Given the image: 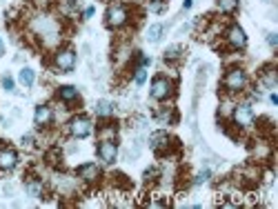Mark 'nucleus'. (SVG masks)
I'll use <instances>...</instances> for the list:
<instances>
[{"label":"nucleus","instance_id":"f3484780","mask_svg":"<svg viewBox=\"0 0 278 209\" xmlns=\"http://www.w3.org/2000/svg\"><path fill=\"white\" fill-rule=\"evenodd\" d=\"M218 9L225 11V14H231V11L238 9V0H218Z\"/></svg>","mask_w":278,"mask_h":209},{"label":"nucleus","instance_id":"1a4fd4ad","mask_svg":"<svg viewBox=\"0 0 278 209\" xmlns=\"http://www.w3.org/2000/svg\"><path fill=\"white\" fill-rule=\"evenodd\" d=\"M78 176L83 178V180H87V183H94V180L100 178V169H98V165H94V162H87V165L78 167Z\"/></svg>","mask_w":278,"mask_h":209},{"label":"nucleus","instance_id":"39448f33","mask_svg":"<svg viewBox=\"0 0 278 209\" xmlns=\"http://www.w3.org/2000/svg\"><path fill=\"white\" fill-rule=\"evenodd\" d=\"M234 121L238 127H249L254 122V111L249 104H238L236 111H234Z\"/></svg>","mask_w":278,"mask_h":209},{"label":"nucleus","instance_id":"0eeeda50","mask_svg":"<svg viewBox=\"0 0 278 209\" xmlns=\"http://www.w3.org/2000/svg\"><path fill=\"white\" fill-rule=\"evenodd\" d=\"M127 22V9L125 7H109L107 11V25L109 27H121Z\"/></svg>","mask_w":278,"mask_h":209},{"label":"nucleus","instance_id":"6e6552de","mask_svg":"<svg viewBox=\"0 0 278 209\" xmlns=\"http://www.w3.org/2000/svg\"><path fill=\"white\" fill-rule=\"evenodd\" d=\"M169 142H172V138H169L167 131H156V134H152V138H149V147H152L154 152H163Z\"/></svg>","mask_w":278,"mask_h":209},{"label":"nucleus","instance_id":"5701e85b","mask_svg":"<svg viewBox=\"0 0 278 209\" xmlns=\"http://www.w3.org/2000/svg\"><path fill=\"white\" fill-rule=\"evenodd\" d=\"M2 87L9 89V91H11V89H14V80H11L9 76H5V78H2Z\"/></svg>","mask_w":278,"mask_h":209},{"label":"nucleus","instance_id":"aec40b11","mask_svg":"<svg viewBox=\"0 0 278 209\" xmlns=\"http://www.w3.org/2000/svg\"><path fill=\"white\" fill-rule=\"evenodd\" d=\"M145 80H147V71H145V67H140L136 73V85H142Z\"/></svg>","mask_w":278,"mask_h":209},{"label":"nucleus","instance_id":"6ab92c4d","mask_svg":"<svg viewBox=\"0 0 278 209\" xmlns=\"http://www.w3.org/2000/svg\"><path fill=\"white\" fill-rule=\"evenodd\" d=\"M27 192L32 196H40V183H27Z\"/></svg>","mask_w":278,"mask_h":209},{"label":"nucleus","instance_id":"f03ea898","mask_svg":"<svg viewBox=\"0 0 278 209\" xmlns=\"http://www.w3.org/2000/svg\"><path fill=\"white\" fill-rule=\"evenodd\" d=\"M69 131H71L76 138L89 136V134H91V122H89V118H85V116H78V118H74V121L69 122Z\"/></svg>","mask_w":278,"mask_h":209},{"label":"nucleus","instance_id":"f257e3e1","mask_svg":"<svg viewBox=\"0 0 278 209\" xmlns=\"http://www.w3.org/2000/svg\"><path fill=\"white\" fill-rule=\"evenodd\" d=\"M169 94H172V83L167 78H163V76H158L152 83V98L165 100V98H169Z\"/></svg>","mask_w":278,"mask_h":209},{"label":"nucleus","instance_id":"ddd939ff","mask_svg":"<svg viewBox=\"0 0 278 209\" xmlns=\"http://www.w3.org/2000/svg\"><path fill=\"white\" fill-rule=\"evenodd\" d=\"M58 96H60L65 103H74V100H78V89L71 87V85H67V87H60Z\"/></svg>","mask_w":278,"mask_h":209},{"label":"nucleus","instance_id":"423d86ee","mask_svg":"<svg viewBox=\"0 0 278 209\" xmlns=\"http://www.w3.org/2000/svg\"><path fill=\"white\" fill-rule=\"evenodd\" d=\"M56 65H58V69H63V71H71L74 65H76V53L71 52V49H63V52H58Z\"/></svg>","mask_w":278,"mask_h":209},{"label":"nucleus","instance_id":"9b49d317","mask_svg":"<svg viewBox=\"0 0 278 209\" xmlns=\"http://www.w3.org/2000/svg\"><path fill=\"white\" fill-rule=\"evenodd\" d=\"M18 162V156L14 149H2L0 152V169H14Z\"/></svg>","mask_w":278,"mask_h":209},{"label":"nucleus","instance_id":"7ed1b4c3","mask_svg":"<svg viewBox=\"0 0 278 209\" xmlns=\"http://www.w3.org/2000/svg\"><path fill=\"white\" fill-rule=\"evenodd\" d=\"M225 87L229 89V91H241V89L245 87V71H243V69H231L225 76Z\"/></svg>","mask_w":278,"mask_h":209},{"label":"nucleus","instance_id":"dca6fc26","mask_svg":"<svg viewBox=\"0 0 278 209\" xmlns=\"http://www.w3.org/2000/svg\"><path fill=\"white\" fill-rule=\"evenodd\" d=\"M163 25H152L149 27V32H147V40L149 42H158L160 40V36H163Z\"/></svg>","mask_w":278,"mask_h":209},{"label":"nucleus","instance_id":"2eb2a0df","mask_svg":"<svg viewBox=\"0 0 278 209\" xmlns=\"http://www.w3.org/2000/svg\"><path fill=\"white\" fill-rule=\"evenodd\" d=\"M114 107H116V104L109 103V100H100V103L96 104V114L105 118V116H111V114H114Z\"/></svg>","mask_w":278,"mask_h":209},{"label":"nucleus","instance_id":"393cba45","mask_svg":"<svg viewBox=\"0 0 278 209\" xmlns=\"http://www.w3.org/2000/svg\"><path fill=\"white\" fill-rule=\"evenodd\" d=\"M267 42L272 45V47H276V42H278V38H276V34H269V38H267Z\"/></svg>","mask_w":278,"mask_h":209},{"label":"nucleus","instance_id":"412c9836","mask_svg":"<svg viewBox=\"0 0 278 209\" xmlns=\"http://www.w3.org/2000/svg\"><path fill=\"white\" fill-rule=\"evenodd\" d=\"M178 52H180V47H169L167 52H165V58H167V60H172V58H178Z\"/></svg>","mask_w":278,"mask_h":209},{"label":"nucleus","instance_id":"4be33fe9","mask_svg":"<svg viewBox=\"0 0 278 209\" xmlns=\"http://www.w3.org/2000/svg\"><path fill=\"white\" fill-rule=\"evenodd\" d=\"M149 9H152V11H156V14H158V11H163V9H165V0H154V2H152V7H149Z\"/></svg>","mask_w":278,"mask_h":209},{"label":"nucleus","instance_id":"a211bd4d","mask_svg":"<svg viewBox=\"0 0 278 209\" xmlns=\"http://www.w3.org/2000/svg\"><path fill=\"white\" fill-rule=\"evenodd\" d=\"M34 80H36V76H34V71H32V69H29V67H27V69H22V71H20V83L25 85V87H32V85H34Z\"/></svg>","mask_w":278,"mask_h":209},{"label":"nucleus","instance_id":"b1692460","mask_svg":"<svg viewBox=\"0 0 278 209\" xmlns=\"http://www.w3.org/2000/svg\"><path fill=\"white\" fill-rule=\"evenodd\" d=\"M209 178V172H203V174H198V178H196V185H203L205 180Z\"/></svg>","mask_w":278,"mask_h":209},{"label":"nucleus","instance_id":"4468645a","mask_svg":"<svg viewBox=\"0 0 278 209\" xmlns=\"http://www.w3.org/2000/svg\"><path fill=\"white\" fill-rule=\"evenodd\" d=\"M262 83L267 85V87H276V67L267 65V67L262 69Z\"/></svg>","mask_w":278,"mask_h":209},{"label":"nucleus","instance_id":"20e7f679","mask_svg":"<svg viewBox=\"0 0 278 209\" xmlns=\"http://www.w3.org/2000/svg\"><path fill=\"white\" fill-rule=\"evenodd\" d=\"M98 154H100V160L111 165L116 160V156H118V147H116L114 140H103L98 145Z\"/></svg>","mask_w":278,"mask_h":209},{"label":"nucleus","instance_id":"9d476101","mask_svg":"<svg viewBox=\"0 0 278 209\" xmlns=\"http://www.w3.org/2000/svg\"><path fill=\"white\" fill-rule=\"evenodd\" d=\"M227 40H229V45L231 47H236V49H241V47H245V42H247V38H245V32H243L238 25H234L229 29V34H227Z\"/></svg>","mask_w":278,"mask_h":209},{"label":"nucleus","instance_id":"a878e982","mask_svg":"<svg viewBox=\"0 0 278 209\" xmlns=\"http://www.w3.org/2000/svg\"><path fill=\"white\" fill-rule=\"evenodd\" d=\"M2 52H5V49H2V40H0V56H2Z\"/></svg>","mask_w":278,"mask_h":209},{"label":"nucleus","instance_id":"f8f14e48","mask_svg":"<svg viewBox=\"0 0 278 209\" xmlns=\"http://www.w3.org/2000/svg\"><path fill=\"white\" fill-rule=\"evenodd\" d=\"M53 118L52 114V107H47V104H40V107H36V116H34V121H36V125H49Z\"/></svg>","mask_w":278,"mask_h":209}]
</instances>
